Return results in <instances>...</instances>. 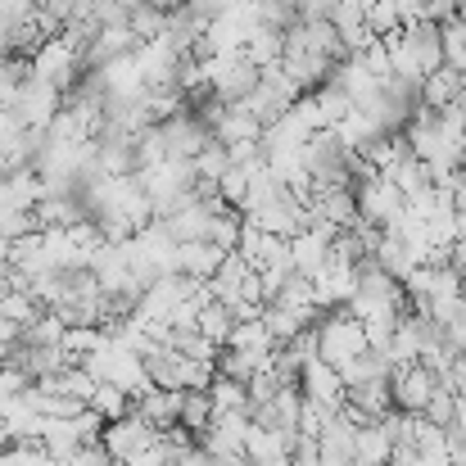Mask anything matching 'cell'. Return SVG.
Listing matches in <instances>:
<instances>
[{
    "label": "cell",
    "mask_w": 466,
    "mask_h": 466,
    "mask_svg": "<svg viewBox=\"0 0 466 466\" xmlns=\"http://www.w3.org/2000/svg\"><path fill=\"white\" fill-rule=\"evenodd\" d=\"M27 77H36V82H50L55 91H73L77 86V77H82V55H77V46H68L64 36H50V41H41L32 55H27Z\"/></svg>",
    "instance_id": "1"
},
{
    "label": "cell",
    "mask_w": 466,
    "mask_h": 466,
    "mask_svg": "<svg viewBox=\"0 0 466 466\" xmlns=\"http://www.w3.org/2000/svg\"><path fill=\"white\" fill-rule=\"evenodd\" d=\"M9 109L18 114V123H23L27 132H46V127H50V118L64 109V91H55L50 82L27 77V82L18 86V96H14V105H9Z\"/></svg>",
    "instance_id": "2"
},
{
    "label": "cell",
    "mask_w": 466,
    "mask_h": 466,
    "mask_svg": "<svg viewBox=\"0 0 466 466\" xmlns=\"http://www.w3.org/2000/svg\"><path fill=\"white\" fill-rule=\"evenodd\" d=\"M158 132H163V146H167V158H195L208 141H213V132L190 114V109H181L177 118H167V123H158Z\"/></svg>",
    "instance_id": "3"
},
{
    "label": "cell",
    "mask_w": 466,
    "mask_h": 466,
    "mask_svg": "<svg viewBox=\"0 0 466 466\" xmlns=\"http://www.w3.org/2000/svg\"><path fill=\"white\" fill-rule=\"evenodd\" d=\"M258 137H263V123L249 109H240V105H227L222 118L213 123V141L218 146H240V141H258Z\"/></svg>",
    "instance_id": "4"
},
{
    "label": "cell",
    "mask_w": 466,
    "mask_h": 466,
    "mask_svg": "<svg viewBox=\"0 0 466 466\" xmlns=\"http://www.w3.org/2000/svg\"><path fill=\"white\" fill-rule=\"evenodd\" d=\"M240 55H245L254 68H272V64H281V55H286V36H281V32H268V27H254L249 41L240 46Z\"/></svg>",
    "instance_id": "5"
},
{
    "label": "cell",
    "mask_w": 466,
    "mask_h": 466,
    "mask_svg": "<svg viewBox=\"0 0 466 466\" xmlns=\"http://www.w3.org/2000/svg\"><path fill=\"white\" fill-rule=\"evenodd\" d=\"M466 77H458V73H449V68H440V73H431L426 82H421V105L426 109H449L453 100H458V86H462Z\"/></svg>",
    "instance_id": "6"
},
{
    "label": "cell",
    "mask_w": 466,
    "mask_h": 466,
    "mask_svg": "<svg viewBox=\"0 0 466 466\" xmlns=\"http://www.w3.org/2000/svg\"><path fill=\"white\" fill-rule=\"evenodd\" d=\"M295 23H299V0H258V27L286 36Z\"/></svg>",
    "instance_id": "7"
},
{
    "label": "cell",
    "mask_w": 466,
    "mask_h": 466,
    "mask_svg": "<svg viewBox=\"0 0 466 466\" xmlns=\"http://www.w3.org/2000/svg\"><path fill=\"white\" fill-rule=\"evenodd\" d=\"M127 27H132V36H137V41L146 46V41H158V36L167 32V14L141 0V5H137V9L127 14Z\"/></svg>",
    "instance_id": "8"
},
{
    "label": "cell",
    "mask_w": 466,
    "mask_h": 466,
    "mask_svg": "<svg viewBox=\"0 0 466 466\" xmlns=\"http://www.w3.org/2000/svg\"><path fill=\"white\" fill-rule=\"evenodd\" d=\"M190 167H195V177H204V181H222V172L231 167V163H227V146L208 141L199 155L190 158Z\"/></svg>",
    "instance_id": "9"
},
{
    "label": "cell",
    "mask_w": 466,
    "mask_h": 466,
    "mask_svg": "<svg viewBox=\"0 0 466 466\" xmlns=\"http://www.w3.org/2000/svg\"><path fill=\"white\" fill-rule=\"evenodd\" d=\"M330 27H335L339 36L367 27V5H362V0H339V5L330 9Z\"/></svg>",
    "instance_id": "10"
},
{
    "label": "cell",
    "mask_w": 466,
    "mask_h": 466,
    "mask_svg": "<svg viewBox=\"0 0 466 466\" xmlns=\"http://www.w3.org/2000/svg\"><path fill=\"white\" fill-rule=\"evenodd\" d=\"M358 59H362V68H367L376 82H385V77H390V50H385V41H371Z\"/></svg>",
    "instance_id": "11"
},
{
    "label": "cell",
    "mask_w": 466,
    "mask_h": 466,
    "mask_svg": "<svg viewBox=\"0 0 466 466\" xmlns=\"http://www.w3.org/2000/svg\"><path fill=\"white\" fill-rule=\"evenodd\" d=\"M339 0H299V23H330V9H335Z\"/></svg>",
    "instance_id": "12"
},
{
    "label": "cell",
    "mask_w": 466,
    "mask_h": 466,
    "mask_svg": "<svg viewBox=\"0 0 466 466\" xmlns=\"http://www.w3.org/2000/svg\"><path fill=\"white\" fill-rule=\"evenodd\" d=\"M18 132H27V127L18 123V114H14V109H0V146H9Z\"/></svg>",
    "instance_id": "13"
},
{
    "label": "cell",
    "mask_w": 466,
    "mask_h": 466,
    "mask_svg": "<svg viewBox=\"0 0 466 466\" xmlns=\"http://www.w3.org/2000/svg\"><path fill=\"white\" fill-rule=\"evenodd\" d=\"M146 5H155V9H163V14H172V9H181L186 0H146Z\"/></svg>",
    "instance_id": "14"
},
{
    "label": "cell",
    "mask_w": 466,
    "mask_h": 466,
    "mask_svg": "<svg viewBox=\"0 0 466 466\" xmlns=\"http://www.w3.org/2000/svg\"><path fill=\"white\" fill-rule=\"evenodd\" d=\"M453 105H458V109H462V114H466V82H462V86H458V100H453Z\"/></svg>",
    "instance_id": "15"
},
{
    "label": "cell",
    "mask_w": 466,
    "mask_h": 466,
    "mask_svg": "<svg viewBox=\"0 0 466 466\" xmlns=\"http://www.w3.org/2000/svg\"><path fill=\"white\" fill-rule=\"evenodd\" d=\"M32 5H50V0H32Z\"/></svg>",
    "instance_id": "16"
}]
</instances>
